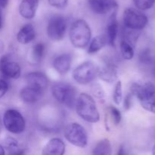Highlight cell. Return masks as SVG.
Wrapping results in <instances>:
<instances>
[{
  "label": "cell",
  "mask_w": 155,
  "mask_h": 155,
  "mask_svg": "<svg viewBox=\"0 0 155 155\" xmlns=\"http://www.w3.org/2000/svg\"><path fill=\"white\" fill-rule=\"evenodd\" d=\"M75 107L77 114L86 122L95 124L99 121V112L95 100L91 95L87 93L80 94L77 98Z\"/></svg>",
  "instance_id": "cell-1"
},
{
  "label": "cell",
  "mask_w": 155,
  "mask_h": 155,
  "mask_svg": "<svg viewBox=\"0 0 155 155\" xmlns=\"http://www.w3.org/2000/svg\"><path fill=\"white\" fill-rule=\"evenodd\" d=\"M130 92L139 98L144 109L155 114V86L152 83L147 82L142 85L133 83Z\"/></svg>",
  "instance_id": "cell-2"
},
{
  "label": "cell",
  "mask_w": 155,
  "mask_h": 155,
  "mask_svg": "<svg viewBox=\"0 0 155 155\" xmlns=\"http://www.w3.org/2000/svg\"><path fill=\"white\" fill-rule=\"evenodd\" d=\"M69 36L71 44L75 48H85L89 43L92 36L90 27L84 20H77L71 25Z\"/></svg>",
  "instance_id": "cell-3"
},
{
  "label": "cell",
  "mask_w": 155,
  "mask_h": 155,
  "mask_svg": "<svg viewBox=\"0 0 155 155\" xmlns=\"http://www.w3.org/2000/svg\"><path fill=\"white\" fill-rule=\"evenodd\" d=\"M51 94L58 102L70 108L75 107L77 91L71 85L66 83H58L51 87Z\"/></svg>",
  "instance_id": "cell-4"
},
{
  "label": "cell",
  "mask_w": 155,
  "mask_h": 155,
  "mask_svg": "<svg viewBox=\"0 0 155 155\" xmlns=\"http://www.w3.org/2000/svg\"><path fill=\"white\" fill-rule=\"evenodd\" d=\"M67 140L78 148H85L88 144V135L84 127L77 123L68 124L64 130Z\"/></svg>",
  "instance_id": "cell-5"
},
{
  "label": "cell",
  "mask_w": 155,
  "mask_h": 155,
  "mask_svg": "<svg viewBox=\"0 0 155 155\" xmlns=\"http://www.w3.org/2000/svg\"><path fill=\"white\" fill-rule=\"evenodd\" d=\"M98 68L94 62L88 61L82 63L73 71V77L79 84L86 85L92 82L98 74Z\"/></svg>",
  "instance_id": "cell-6"
},
{
  "label": "cell",
  "mask_w": 155,
  "mask_h": 155,
  "mask_svg": "<svg viewBox=\"0 0 155 155\" xmlns=\"http://www.w3.org/2000/svg\"><path fill=\"white\" fill-rule=\"evenodd\" d=\"M3 124L6 130L13 134H21L26 128L24 117L18 110L15 109H9L5 112Z\"/></svg>",
  "instance_id": "cell-7"
},
{
  "label": "cell",
  "mask_w": 155,
  "mask_h": 155,
  "mask_svg": "<svg viewBox=\"0 0 155 155\" xmlns=\"http://www.w3.org/2000/svg\"><path fill=\"white\" fill-rule=\"evenodd\" d=\"M148 18L141 11L133 8H127L124 12V22L126 27L141 30L148 24Z\"/></svg>",
  "instance_id": "cell-8"
},
{
  "label": "cell",
  "mask_w": 155,
  "mask_h": 155,
  "mask_svg": "<svg viewBox=\"0 0 155 155\" xmlns=\"http://www.w3.org/2000/svg\"><path fill=\"white\" fill-rule=\"evenodd\" d=\"M66 30V19L61 15H54L47 25V36L52 41H60L64 37Z\"/></svg>",
  "instance_id": "cell-9"
},
{
  "label": "cell",
  "mask_w": 155,
  "mask_h": 155,
  "mask_svg": "<svg viewBox=\"0 0 155 155\" xmlns=\"http://www.w3.org/2000/svg\"><path fill=\"white\" fill-rule=\"evenodd\" d=\"M0 72L8 78L17 80L21 77V69L17 62L11 61L8 55L5 54L0 58Z\"/></svg>",
  "instance_id": "cell-10"
},
{
  "label": "cell",
  "mask_w": 155,
  "mask_h": 155,
  "mask_svg": "<svg viewBox=\"0 0 155 155\" xmlns=\"http://www.w3.org/2000/svg\"><path fill=\"white\" fill-rule=\"evenodd\" d=\"M88 4L91 10L98 15H106L118 8L116 0H88Z\"/></svg>",
  "instance_id": "cell-11"
},
{
  "label": "cell",
  "mask_w": 155,
  "mask_h": 155,
  "mask_svg": "<svg viewBox=\"0 0 155 155\" xmlns=\"http://www.w3.org/2000/svg\"><path fill=\"white\" fill-rule=\"evenodd\" d=\"M97 75L106 83H114L118 78V68L111 63L106 64L104 66L98 68Z\"/></svg>",
  "instance_id": "cell-12"
},
{
  "label": "cell",
  "mask_w": 155,
  "mask_h": 155,
  "mask_svg": "<svg viewBox=\"0 0 155 155\" xmlns=\"http://www.w3.org/2000/svg\"><path fill=\"white\" fill-rule=\"evenodd\" d=\"M25 80L28 86L37 88L43 91L48 86V80L46 76L41 72H31L25 76Z\"/></svg>",
  "instance_id": "cell-13"
},
{
  "label": "cell",
  "mask_w": 155,
  "mask_h": 155,
  "mask_svg": "<svg viewBox=\"0 0 155 155\" xmlns=\"http://www.w3.org/2000/svg\"><path fill=\"white\" fill-rule=\"evenodd\" d=\"M39 0H22L19 5V13L24 18L33 19L36 14Z\"/></svg>",
  "instance_id": "cell-14"
},
{
  "label": "cell",
  "mask_w": 155,
  "mask_h": 155,
  "mask_svg": "<svg viewBox=\"0 0 155 155\" xmlns=\"http://www.w3.org/2000/svg\"><path fill=\"white\" fill-rule=\"evenodd\" d=\"M65 152V144L61 139L54 138L47 142L42 149L44 155H62Z\"/></svg>",
  "instance_id": "cell-15"
},
{
  "label": "cell",
  "mask_w": 155,
  "mask_h": 155,
  "mask_svg": "<svg viewBox=\"0 0 155 155\" xmlns=\"http://www.w3.org/2000/svg\"><path fill=\"white\" fill-rule=\"evenodd\" d=\"M117 10L111 12V15L109 18L108 22L107 25V40L111 46H114L118 34V22L117 19Z\"/></svg>",
  "instance_id": "cell-16"
},
{
  "label": "cell",
  "mask_w": 155,
  "mask_h": 155,
  "mask_svg": "<svg viewBox=\"0 0 155 155\" xmlns=\"http://www.w3.org/2000/svg\"><path fill=\"white\" fill-rule=\"evenodd\" d=\"M42 95V90L27 86L21 89L20 92V97L24 102L27 104H34L41 98Z\"/></svg>",
  "instance_id": "cell-17"
},
{
  "label": "cell",
  "mask_w": 155,
  "mask_h": 155,
  "mask_svg": "<svg viewBox=\"0 0 155 155\" xmlns=\"http://www.w3.org/2000/svg\"><path fill=\"white\" fill-rule=\"evenodd\" d=\"M71 62H72V57L70 54H60L58 56L53 62V67L54 70L61 75H64L71 69Z\"/></svg>",
  "instance_id": "cell-18"
},
{
  "label": "cell",
  "mask_w": 155,
  "mask_h": 155,
  "mask_svg": "<svg viewBox=\"0 0 155 155\" xmlns=\"http://www.w3.org/2000/svg\"><path fill=\"white\" fill-rule=\"evenodd\" d=\"M36 32L31 24H27L23 26L17 34V39L21 44H28L35 39Z\"/></svg>",
  "instance_id": "cell-19"
},
{
  "label": "cell",
  "mask_w": 155,
  "mask_h": 155,
  "mask_svg": "<svg viewBox=\"0 0 155 155\" xmlns=\"http://www.w3.org/2000/svg\"><path fill=\"white\" fill-rule=\"evenodd\" d=\"M94 155H110L112 154V146L110 140L107 139H101L97 142L93 148Z\"/></svg>",
  "instance_id": "cell-20"
},
{
  "label": "cell",
  "mask_w": 155,
  "mask_h": 155,
  "mask_svg": "<svg viewBox=\"0 0 155 155\" xmlns=\"http://www.w3.org/2000/svg\"><path fill=\"white\" fill-rule=\"evenodd\" d=\"M107 42V38L103 35L95 36L89 43L88 51H89V54H95V53L98 52L101 48H103V47L106 45Z\"/></svg>",
  "instance_id": "cell-21"
},
{
  "label": "cell",
  "mask_w": 155,
  "mask_h": 155,
  "mask_svg": "<svg viewBox=\"0 0 155 155\" xmlns=\"http://www.w3.org/2000/svg\"><path fill=\"white\" fill-rule=\"evenodd\" d=\"M5 147L9 151L10 154H24V150L21 149L18 145V141L12 137H8L5 140Z\"/></svg>",
  "instance_id": "cell-22"
},
{
  "label": "cell",
  "mask_w": 155,
  "mask_h": 155,
  "mask_svg": "<svg viewBox=\"0 0 155 155\" xmlns=\"http://www.w3.org/2000/svg\"><path fill=\"white\" fill-rule=\"evenodd\" d=\"M45 45L42 42L36 43L33 47L31 51V59L34 63H39L42 59L45 53Z\"/></svg>",
  "instance_id": "cell-23"
},
{
  "label": "cell",
  "mask_w": 155,
  "mask_h": 155,
  "mask_svg": "<svg viewBox=\"0 0 155 155\" xmlns=\"http://www.w3.org/2000/svg\"><path fill=\"white\" fill-rule=\"evenodd\" d=\"M120 51L123 58L125 60H132L134 57V48L132 45L126 41L122 40L120 42Z\"/></svg>",
  "instance_id": "cell-24"
},
{
  "label": "cell",
  "mask_w": 155,
  "mask_h": 155,
  "mask_svg": "<svg viewBox=\"0 0 155 155\" xmlns=\"http://www.w3.org/2000/svg\"><path fill=\"white\" fill-rule=\"evenodd\" d=\"M91 92L100 103H104L106 97L105 92L99 83H94L91 87Z\"/></svg>",
  "instance_id": "cell-25"
},
{
  "label": "cell",
  "mask_w": 155,
  "mask_h": 155,
  "mask_svg": "<svg viewBox=\"0 0 155 155\" xmlns=\"http://www.w3.org/2000/svg\"><path fill=\"white\" fill-rule=\"evenodd\" d=\"M138 31H139V30H133V29H130L128 28V27H127L124 32V39H123V40L129 42L130 45H132L133 46V45H135L138 38H139V33H138Z\"/></svg>",
  "instance_id": "cell-26"
},
{
  "label": "cell",
  "mask_w": 155,
  "mask_h": 155,
  "mask_svg": "<svg viewBox=\"0 0 155 155\" xmlns=\"http://www.w3.org/2000/svg\"><path fill=\"white\" fill-rule=\"evenodd\" d=\"M123 99V85L122 82L117 81L115 85L114 91L113 93V100L116 104H120Z\"/></svg>",
  "instance_id": "cell-27"
},
{
  "label": "cell",
  "mask_w": 155,
  "mask_h": 155,
  "mask_svg": "<svg viewBox=\"0 0 155 155\" xmlns=\"http://www.w3.org/2000/svg\"><path fill=\"white\" fill-rule=\"evenodd\" d=\"M133 2L139 10L145 11L154 5L155 0H133Z\"/></svg>",
  "instance_id": "cell-28"
},
{
  "label": "cell",
  "mask_w": 155,
  "mask_h": 155,
  "mask_svg": "<svg viewBox=\"0 0 155 155\" xmlns=\"http://www.w3.org/2000/svg\"><path fill=\"white\" fill-rule=\"evenodd\" d=\"M108 110L113 123L115 125H118L120 123L121 119H122V115H121L120 111L117 107H114V106H110Z\"/></svg>",
  "instance_id": "cell-29"
},
{
  "label": "cell",
  "mask_w": 155,
  "mask_h": 155,
  "mask_svg": "<svg viewBox=\"0 0 155 155\" xmlns=\"http://www.w3.org/2000/svg\"><path fill=\"white\" fill-rule=\"evenodd\" d=\"M69 0H48L51 7L58 9H64L68 6Z\"/></svg>",
  "instance_id": "cell-30"
},
{
  "label": "cell",
  "mask_w": 155,
  "mask_h": 155,
  "mask_svg": "<svg viewBox=\"0 0 155 155\" xmlns=\"http://www.w3.org/2000/svg\"><path fill=\"white\" fill-rule=\"evenodd\" d=\"M8 90V84L4 80H0V98H2Z\"/></svg>",
  "instance_id": "cell-31"
},
{
  "label": "cell",
  "mask_w": 155,
  "mask_h": 155,
  "mask_svg": "<svg viewBox=\"0 0 155 155\" xmlns=\"http://www.w3.org/2000/svg\"><path fill=\"white\" fill-rule=\"evenodd\" d=\"M132 95L133 94L131 92H130L129 94H127V96L125 97L124 98V109L126 110H129V109L131 107V104H132Z\"/></svg>",
  "instance_id": "cell-32"
},
{
  "label": "cell",
  "mask_w": 155,
  "mask_h": 155,
  "mask_svg": "<svg viewBox=\"0 0 155 155\" xmlns=\"http://www.w3.org/2000/svg\"><path fill=\"white\" fill-rule=\"evenodd\" d=\"M9 0H0V7H2V8L7 7L8 4Z\"/></svg>",
  "instance_id": "cell-33"
},
{
  "label": "cell",
  "mask_w": 155,
  "mask_h": 155,
  "mask_svg": "<svg viewBox=\"0 0 155 155\" xmlns=\"http://www.w3.org/2000/svg\"><path fill=\"white\" fill-rule=\"evenodd\" d=\"M117 154H125V152H124V146H123V145H121V146L120 147L119 151H118Z\"/></svg>",
  "instance_id": "cell-34"
},
{
  "label": "cell",
  "mask_w": 155,
  "mask_h": 155,
  "mask_svg": "<svg viewBox=\"0 0 155 155\" xmlns=\"http://www.w3.org/2000/svg\"><path fill=\"white\" fill-rule=\"evenodd\" d=\"M5 154V150L4 148L0 145V155H4Z\"/></svg>",
  "instance_id": "cell-35"
},
{
  "label": "cell",
  "mask_w": 155,
  "mask_h": 155,
  "mask_svg": "<svg viewBox=\"0 0 155 155\" xmlns=\"http://www.w3.org/2000/svg\"><path fill=\"white\" fill-rule=\"evenodd\" d=\"M3 49H4V45H3V42L0 41V52H2Z\"/></svg>",
  "instance_id": "cell-36"
},
{
  "label": "cell",
  "mask_w": 155,
  "mask_h": 155,
  "mask_svg": "<svg viewBox=\"0 0 155 155\" xmlns=\"http://www.w3.org/2000/svg\"><path fill=\"white\" fill-rule=\"evenodd\" d=\"M2 12L0 9V28L2 27Z\"/></svg>",
  "instance_id": "cell-37"
},
{
  "label": "cell",
  "mask_w": 155,
  "mask_h": 155,
  "mask_svg": "<svg viewBox=\"0 0 155 155\" xmlns=\"http://www.w3.org/2000/svg\"><path fill=\"white\" fill-rule=\"evenodd\" d=\"M152 154L155 155V144H154V146H153V148H152Z\"/></svg>",
  "instance_id": "cell-38"
},
{
  "label": "cell",
  "mask_w": 155,
  "mask_h": 155,
  "mask_svg": "<svg viewBox=\"0 0 155 155\" xmlns=\"http://www.w3.org/2000/svg\"><path fill=\"white\" fill-rule=\"evenodd\" d=\"M2 130V120H1V118H0V132Z\"/></svg>",
  "instance_id": "cell-39"
}]
</instances>
